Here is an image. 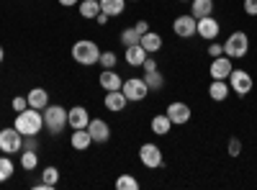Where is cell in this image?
<instances>
[{"mask_svg":"<svg viewBox=\"0 0 257 190\" xmlns=\"http://www.w3.org/2000/svg\"><path fill=\"white\" fill-rule=\"evenodd\" d=\"M36 164H39V154L31 152V149H21V167L29 172V170H36Z\"/></svg>","mask_w":257,"mask_h":190,"instance_id":"27","label":"cell"},{"mask_svg":"<svg viewBox=\"0 0 257 190\" xmlns=\"http://www.w3.org/2000/svg\"><path fill=\"white\" fill-rule=\"evenodd\" d=\"M116 187H118V190H139V180L132 177V175H121V177L116 180Z\"/></svg>","mask_w":257,"mask_h":190,"instance_id":"31","label":"cell"},{"mask_svg":"<svg viewBox=\"0 0 257 190\" xmlns=\"http://www.w3.org/2000/svg\"><path fill=\"white\" fill-rule=\"evenodd\" d=\"M167 118L173 121V126H183V123H188L190 121V105L188 103H183V100H175V103H170L167 105Z\"/></svg>","mask_w":257,"mask_h":190,"instance_id":"9","label":"cell"},{"mask_svg":"<svg viewBox=\"0 0 257 190\" xmlns=\"http://www.w3.org/2000/svg\"><path fill=\"white\" fill-rule=\"evenodd\" d=\"M139 159L144 167H149V170H157V167H162V149L157 144H142L139 146Z\"/></svg>","mask_w":257,"mask_h":190,"instance_id":"7","label":"cell"},{"mask_svg":"<svg viewBox=\"0 0 257 190\" xmlns=\"http://www.w3.org/2000/svg\"><path fill=\"white\" fill-rule=\"evenodd\" d=\"M116 54L113 52H100V59H98V65L103 67V70H113L116 67Z\"/></svg>","mask_w":257,"mask_h":190,"instance_id":"32","label":"cell"},{"mask_svg":"<svg viewBox=\"0 0 257 190\" xmlns=\"http://www.w3.org/2000/svg\"><path fill=\"white\" fill-rule=\"evenodd\" d=\"M142 70H144V72H149V70H157V62H155L152 57H147V59H144V65H142Z\"/></svg>","mask_w":257,"mask_h":190,"instance_id":"38","label":"cell"},{"mask_svg":"<svg viewBox=\"0 0 257 190\" xmlns=\"http://www.w3.org/2000/svg\"><path fill=\"white\" fill-rule=\"evenodd\" d=\"M183 3H190V0H183Z\"/></svg>","mask_w":257,"mask_h":190,"instance_id":"44","label":"cell"},{"mask_svg":"<svg viewBox=\"0 0 257 190\" xmlns=\"http://www.w3.org/2000/svg\"><path fill=\"white\" fill-rule=\"evenodd\" d=\"M11 177H13V159L11 154H3L0 157V182H6Z\"/></svg>","mask_w":257,"mask_h":190,"instance_id":"28","label":"cell"},{"mask_svg":"<svg viewBox=\"0 0 257 190\" xmlns=\"http://www.w3.org/2000/svg\"><path fill=\"white\" fill-rule=\"evenodd\" d=\"M57 3H59V6H64V8H72V6H77V3H80V0H57Z\"/></svg>","mask_w":257,"mask_h":190,"instance_id":"40","label":"cell"},{"mask_svg":"<svg viewBox=\"0 0 257 190\" xmlns=\"http://www.w3.org/2000/svg\"><path fill=\"white\" fill-rule=\"evenodd\" d=\"M77 6H80V16L88 18V21L95 18V16L100 13V3H98V0H80Z\"/></svg>","mask_w":257,"mask_h":190,"instance_id":"26","label":"cell"},{"mask_svg":"<svg viewBox=\"0 0 257 190\" xmlns=\"http://www.w3.org/2000/svg\"><path fill=\"white\" fill-rule=\"evenodd\" d=\"M88 134H90V139L95 141V144H105L111 139V126L105 123L103 118H90V123H88Z\"/></svg>","mask_w":257,"mask_h":190,"instance_id":"11","label":"cell"},{"mask_svg":"<svg viewBox=\"0 0 257 190\" xmlns=\"http://www.w3.org/2000/svg\"><path fill=\"white\" fill-rule=\"evenodd\" d=\"M229 88L237 95H247L252 90V75L247 70H231L229 75Z\"/></svg>","mask_w":257,"mask_h":190,"instance_id":"8","label":"cell"},{"mask_svg":"<svg viewBox=\"0 0 257 190\" xmlns=\"http://www.w3.org/2000/svg\"><path fill=\"white\" fill-rule=\"evenodd\" d=\"M105 108H108V111H113V113H121L123 108H126V95L121 93V90H108V93H105Z\"/></svg>","mask_w":257,"mask_h":190,"instance_id":"16","label":"cell"},{"mask_svg":"<svg viewBox=\"0 0 257 190\" xmlns=\"http://www.w3.org/2000/svg\"><path fill=\"white\" fill-rule=\"evenodd\" d=\"M41 113H44V126H47L49 134L57 136V134L64 131V126H67V111H64L62 105H52V103H49Z\"/></svg>","mask_w":257,"mask_h":190,"instance_id":"3","label":"cell"},{"mask_svg":"<svg viewBox=\"0 0 257 190\" xmlns=\"http://www.w3.org/2000/svg\"><path fill=\"white\" fill-rule=\"evenodd\" d=\"M219 31H221V26H219V21L213 18V16L198 18V24H196V34H198L201 39H206V41H213V39L219 36Z\"/></svg>","mask_w":257,"mask_h":190,"instance_id":"10","label":"cell"},{"mask_svg":"<svg viewBox=\"0 0 257 190\" xmlns=\"http://www.w3.org/2000/svg\"><path fill=\"white\" fill-rule=\"evenodd\" d=\"M231 70H234V67H231V59H229L226 54L211 59V80H229Z\"/></svg>","mask_w":257,"mask_h":190,"instance_id":"12","label":"cell"},{"mask_svg":"<svg viewBox=\"0 0 257 190\" xmlns=\"http://www.w3.org/2000/svg\"><path fill=\"white\" fill-rule=\"evenodd\" d=\"M3 59H6V49L0 47V65H3Z\"/></svg>","mask_w":257,"mask_h":190,"instance_id":"42","label":"cell"},{"mask_svg":"<svg viewBox=\"0 0 257 190\" xmlns=\"http://www.w3.org/2000/svg\"><path fill=\"white\" fill-rule=\"evenodd\" d=\"M98 3H100V13H105L108 18L121 16L126 8V0H98Z\"/></svg>","mask_w":257,"mask_h":190,"instance_id":"23","label":"cell"},{"mask_svg":"<svg viewBox=\"0 0 257 190\" xmlns=\"http://www.w3.org/2000/svg\"><path fill=\"white\" fill-rule=\"evenodd\" d=\"M13 126L24 134V136H39V131L44 129V113L41 111H36V108H29L26 111H21V113H16V121H13Z\"/></svg>","mask_w":257,"mask_h":190,"instance_id":"1","label":"cell"},{"mask_svg":"<svg viewBox=\"0 0 257 190\" xmlns=\"http://www.w3.org/2000/svg\"><path fill=\"white\" fill-rule=\"evenodd\" d=\"M121 93L126 95L128 103H139L149 95V85L144 82V77H128V80H123Z\"/></svg>","mask_w":257,"mask_h":190,"instance_id":"6","label":"cell"},{"mask_svg":"<svg viewBox=\"0 0 257 190\" xmlns=\"http://www.w3.org/2000/svg\"><path fill=\"white\" fill-rule=\"evenodd\" d=\"M11 105H13V111H16V113H21V111H26V108H29V98H26V95H16Z\"/></svg>","mask_w":257,"mask_h":190,"instance_id":"33","label":"cell"},{"mask_svg":"<svg viewBox=\"0 0 257 190\" xmlns=\"http://www.w3.org/2000/svg\"><path fill=\"white\" fill-rule=\"evenodd\" d=\"M26 98H29V105H31V108H36V111H44L47 105H49V93L44 88H31Z\"/></svg>","mask_w":257,"mask_h":190,"instance_id":"17","label":"cell"},{"mask_svg":"<svg viewBox=\"0 0 257 190\" xmlns=\"http://www.w3.org/2000/svg\"><path fill=\"white\" fill-rule=\"evenodd\" d=\"M213 13V0H190V16L193 18H206Z\"/></svg>","mask_w":257,"mask_h":190,"instance_id":"22","label":"cell"},{"mask_svg":"<svg viewBox=\"0 0 257 190\" xmlns=\"http://www.w3.org/2000/svg\"><path fill=\"white\" fill-rule=\"evenodd\" d=\"M170 129H173V121L167 118V113H160V116H155V118H152V131H155L157 136L170 134Z\"/></svg>","mask_w":257,"mask_h":190,"instance_id":"25","label":"cell"},{"mask_svg":"<svg viewBox=\"0 0 257 190\" xmlns=\"http://www.w3.org/2000/svg\"><path fill=\"white\" fill-rule=\"evenodd\" d=\"M24 149V134H21L16 126H6L0 131V152L3 154H16Z\"/></svg>","mask_w":257,"mask_h":190,"instance_id":"5","label":"cell"},{"mask_svg":"<svg viewBox=\"0 0 257 190\" xmlns=\"http://www.w3.org/2000/svg\"><path fill=\"white\" fill-rule=\"evenodd\" d=\"M139 34H147L149 31V24H147V21H137V26H134Z\"/></svg>","mask_w":257,"mask_h":190,"instance_id":"39","label":"cell"},{"mask_svg":"<svg viewBox=\"0 0 257 190\" xmlns=\"http://www.w3.org/2000/svg\"><path fill=\"white\" fill-rule=\"evenodd\" d=\"M95 21H98L100 26H105V24H108V16H105V13H98V16H95Z\"/></svg>","mask_w":257,"mask_h":190,"instance_id":"41","label":"cell"},{"mask_svg":"<svg viewBox=\"0 0 257 190\" xmlns=\"http://www.w3.org/2000/svg\"><path fill=\"white\" fill-rule=\"evenodd\" d=\"M231 88L226 85V80H211V85H208V95L211 100H216V103H224L229 98Z\"/></svg>","mask_w":257,"mask_h":190,"instance_id":"18","label":"cell"},{"mask_svg":"<svg viewBox=\"0 0 257 190\" xmlns=\"http://www.w3.org/2000/svg\"><path fill=\"white\" fill-rule=\"evenodd\" d=\"M118 39H121V44H123V49H126V47H134V44H139L142 34H139L137 29H123Z\"/></svg>","mask_w":257,"mask_h":190,"instance_id":"29","label":"cell"},{"mask_svg":"<svg viewBox=\"0 0 257 190\" xmlns=\"http://www.w3.org/2000/svg\"><path fill=\"white\" fill-rule=\"evenodd\" d=\"M128 3H139V0H128Z\"/></svg>","mask_w":257,"mask_h":190,"instance_id":"43","label":"cell"},{"mask_svg":"<svg viewBox=\"0 0 257 190\" xmlns=\"http://www.w3.org/2000/svg\"><path fill=\"white\" fill-rule=\"evenodd\" d=\"M139 44L147 49V54H155V52H160V49H162V36H160V34H155V31H147V34H142Z\"/></svg>","mask_w":257,"mask_h":190,"instance_id":"21","label":"cell"},{"mask_svg":"<svg viewBox=\"0 0 257 190\" xmlns=\"http://www.w3.org/2000/svg\"><path fill=\"white\" fill-rule=\"evenodd\" d=\"M41 180H44L49 187H54L57 182H59V170L54 164H49V167H44V172H41Z\"/></svg>","mask_w":257,"mask_h":190,"instance_id":"30","label":"cell"},{"mask_svg":"<svg viewBox=\"0 0 257 190\" xmlns=\"http://www.w3.org/2000/svg\"><path fill=\"white\" fill-rule=\"evenodd\" d=\"M70 144H72V149H77V152H88V146L93 144V139H90L88 129H75L72 136H70Z\"/></svg>","mask_w":257,"mask_h":190,"instance_id":"19","label":"cell"},{"mask_svg":"<svg viewBox=\"0 0 257 190\" xmlns=\"http://www.w3.org/2000/svg\"><path fill=\"white\" fill-rule=\"evenodd\" d=\"M224 54V44H216V41H211V47H208V57H221Z\"/></svg>","mask_w":257,"mask_h":190,"instance_id":"35","label":"cell"},{"mask_svg":"<svg viewBox=\"0 0 257 190\" xmlns=\"http://www.w3.org/2000/svg\"><path fill=\"white\" fill-rule=\"evenodd\" d=\"M90 123V113L88 108H82V105H75V108L67 111V126L75 131V129H88Z\"/></svg>","mask_w":257,"mask_h":190,"instance_id":"13","label":"cell"},{"mask_svg":"<svg viewBox=\"0 0 257 190\" xmlns=\"http://www.w3.org/2000/svg\"><path fill=\"white\" fill-rule=\"evenodd\" d=\"M244 13L247 16H257V0H244Z\"/></svg>","mask_w":257,"mask_h":190,"instance_id":"36","label":"cell"},{"mask_svg":"<svg viewBox=\"0 0 257 190\" xmlns=\"http://www.w3.org/2000/svg\"><path fill=\"white\" fill-rule=\"evenodd\" d=\"M229 154H231V157H239V154H242V141H239L237 136L229 139Z\"/></svg>","mask_w":257,"mask_h":190,"instance_id":"34","label":"cell"},{"mask_svg":"<svg viewBox=\"0 0 257 190\" xmlns=\"http://www.w3.org/2000/svg\"><path fill=\"white\" fill-rule=\"evenodd\" d=\"M36 136H24V149H31V152H36Z\"/></svg>","mask_w":257,"mask_h":190,"instance_id":"37","label":"cell"},{"mask_svg":"<svg viewBox=\"0 0 257 190\" xmlns=\"http://www.w3.org/2000/svg\"><path fill=\"white\" fill-rule=\"evenodd\" d=\"M144 82L149 85V93H157L165 85V77H162L160 70H149V72H144Z\"/></svg>","mask_w":257,"mask_h":190,"instance_id":"24","label":"cell"},{"mask_svg":"<svg viewBox=\"0 0 257 190\" xmlns=\"http://www.w3.org/2000/svg\"><path fill=\"white\" fill-rule=\"evenodd\" d=\"M247 49H249V36H247L244 31H234V34H229V39L224 41V54H226L229 59H242V57L247 54Z\"/></svg>","mask_w":257,"mask_h":190,"instance_id":"4","label":"cell"},{"mask_svg":"<svg viewBox=\"0 0 257 190\" xmlns=\"http://www.w3.org/2000/svg\"><path fill=\"white\" fill-rule=\"evenodd\" d=\"M98 82H100V88H103L105 93H108V90H121V85H123V80L118 77L116 70H100Z\"/></svg>","mask_w":257,"mask_h":190,"instance_id":"15","label":"cell"},{"mask_svg":"<svg viewBox=\"0 0 257 190\" xmlns=\"http://www.w3.org/2000/svg\"><path fill=\"white\" fill-rule=\"evenodd\" d=\"M126 62H128V65H132V67H142L144 65V59L149 57L147 54V49L142 47V44H134V47H126Z\"/></svg>","mask_w":257,"mask_h":190,"instance_id":"20","label":"cell"},{"mask_svg":"<svg viewBox=\"0 0 257 190\" xmlns=\"http://www.w3.org/2000/svg\"><path fill=\"white\" fill-rule=\"evenodd\" d=\"M196 24H198V21L193 18L190 13H188V16H178L175 24H173V31H175L180 39H190V36H196Z\"/></svg>","mask_w":257,"mask_h":190,"instance_id":"14","label":"cell"},{"mask_svg":"<svg viewBox=\"0 0 257 190\" xmlns=\"http://www.w3.org/2000/svg\"><path fill=\"white\" fill-rule=\"evenodd\" d=\"M72 59L82 67H90V65H98L100 59V49L93 39H80L72 44Z\"/></svg>","mask_w":257,"mask_h":190,"instance_id":"2","label":"cell"}]
</instances>
